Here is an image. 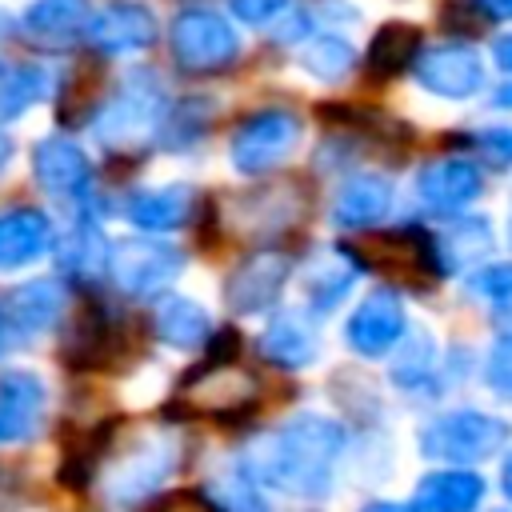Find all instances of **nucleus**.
Listing matches in <instances>:
<instances>
[{"label": "nucleus", "mask_w": 512, "mask_h": 512, "mask_svg": "<svg viewBox=\"0 0 512 512\" xmlns=\"http://www.w3.org/2000/svg\"><path fill=\"white\" fill-rule=\"evenodd\" d=\"M340 452H344V428L320 412H300L280 432H272L264 444L252 448L248 468L252 476H260L280 492L320 500L332 488Z\"/></svg>", "instance_id": "obj_1"}, {"label": "nucleus", "mask_w": 512, "mask_h": 512, "mask_svg": "<svg viewBox=\"0 0 512 512\" xmlns=\"http://www.w3.org/2000/svg\"><path fill=\"white\" fill-rule=\"evenodd\" d=\"M356 268H372L380 276H392L408 288H428L444 276L440 248L428 232L420 228H400V232H368L360 240H348L340 248Z\"/></svg>", "instance_id": "obj_2"}, {"label": "nucleus", "mask_w": 512, "mask_h": 512, "mask_svg": "<svg viewBox=\"0 0 512 512\" xmlns=\"http://www.w3.org/2000/svg\"><path fill=\"white\" fill-rule=\"evenodd\" d=\"M136 328L124 316H112L100 304H84L76 324L64 336V364L72 372H112L116 364L136 356Z\"/></svg>", "instance_id": "obj_3"}, {"label": "nucleus", "mask_w": 512, "mask_h": 512, "mask_svg": "<svg viewBox=\"0 0 512 512\" xmlns=\"http://www.w3.org/2000/svg\"><path fill=\"white\" fill-rule=\"evenodd\" d=\"M504 440H508L504 420L476 412V408H456V412H444L424 424L420 452L428 460H444V464H476V460L496 456V448Z\"/></svg>", "instance_id": "obj_4"}, {"label": "nucleus", "mask_w": 512, "mask_h": 512, "mask_svg": "<svg viewBox=\"0 0 512 512\" xmlns=\"http://www.w3.org/2000/svg\"><path fill=\"white\" fill-rule=\"evenodd\" d=\"M172 60L184 72H224L240 56V36L236 28L208 8H188L172 20Z\"/></svg>", "instance_id": "obj_5"}, {"label": "nucleus", "mask_w": 512, "mask_h": 512, "mask_svg": "<svg viewBox=\"0 0 512 512\" xmlns=\"http://www.w3.org/2000/svg\"><path fill=\"white\" fill-rule=\"evenodd\" d=\"M300 116L284 108H260L232 132V164L244 176H264L292 156L300 144Z\"/></svg>", "instance_id": "obj_6"}, {"label": "nucleus", "mask_w": 512, "mask_h": 512, "mask_svg": "<svg viewBox=\"0 0 512 512\" xmlns=\"http://www.w3.org/2000/svg\"><path fill=\"white\" fill-rule=\"evenodd\" d=\"M184 264V252L176 244L160 240H116L108 244V276L124 296H152L160 292Z\"/></svg>", "instance_id": "obj_7"}, {"label": "nucleus", "mask_w": 512, "mask_h": 512, "mask_svg": "<svg viewBox=\"0 0 512 512\" xmlns=\"http://www.w3.org/2000/svg\"><path fill=\"white\" fill-rule=\"evenodd\" d=\"M164 116V92L152 76H128V84L104 104V112L96 116V136L108 144V148H124V144H136L156 120Z\"/></svg>", "instance_id": "obj_8"}, {"label": "nucleus", "mask_w": 512, "mask_h": 512, "mask_svg": "<svg viewBox=\"0 0 512 512\" xmlns=\"http://www.w3.org/2000/svg\"><path fill=\"white\" fill-rule=\"evenodd\" d=\"M288 256L284 252H272V248H260V252H248L232 276L224 280V300L232 312L240 316H252V312H264L280 300L284 284H288Z\"/></svg>", "instance_id": "obj_9"}, {"label": "nucleus", "mask_w": 512, "mask_h": 512, "mask_svg": "<svg viewBox=\"0 0 512 512\" xmlns=\"http://www.w3.org/2000/svg\"><path fill=\"white\" fill-rule=\"evenodd\" d=\"M344 340L360 356H384L404 340V300L392 288L368 292L344 324Z\"/></svg>", "instance_id": "obj_10"}, {"label": "nucleus", "mask_w": 512, "mask_h": 512, "mask_svg": "<svg viewBox=\"0 0 512 512\" xmlns=\"http://www.w3.org/2000/svg\"><path fill=\"white\" fill-rule=\"evenodd\" d=\"M416 80L436 96L468 100L484 88V64H480L476 48H468V44H440V48L420 52Z\"/></svg>", "instance_id": "obj_11"}, {"label": "nucleus", "mask_w": 512, "mask_h": 512, "mask_svg": "<svg viewBox=\"0 0 512 512\" xmlns=\"http://www.w3.org/2000/svg\"><path fill=\"white\" fill-rule=\"evenodd\" d=\"M172 468H176V440L172 436H148V440H140L136 448H128L108 468V492H112V500H140Z\"/></svg>", "instance_id": "obj_12"}, {"label": "nucleus", "mask_w": 512, "mask_h": 512, "mask_svg": "<svg viewBox=\"0 0 512 512\" xmlns=\"http://www.w3.org/2000/svg\"><path fill=\"white\" fill-rule=\"evenodd\" d=\"M44 400H48V388L36 372L28 368L4 372L0 376V440L4 444L32 440L44 420Z\"/></svg>", "instance_id": "obj_13"}, {"label": "nucleus", "mask_w": 512, "mask_h": 512, "mask_svg": "<svg viewBox=\"0 0 512 512\" xmlns=\"http://www.w3.org/2000/svg\"><path fill=\"white\" fill-rule=\"evenodd\" d=\"M304 212V192L292 180H276L264 184L256 192H244L236 200V228H244L248 236H276L288 224H296Z\"/></svg>", "instance_id": "obj_14"}, {"label": "nucleus", "mask_w": 512, "mask_h": 512, "mask_svg": "<svg viewBox=\"0 0 512 512\" xmlns=\"http://www.w3.org/2000/svg\"><path fill=\"white\" fill-rule=\"evenodd\" d=\"M32 176L52 196H80L92 184V164L80 152V144L64 136H44L32 148Z\"/></svg>", "instance_id": "obj_15"}, {"label": "nucleus", "mask_w": 512, "mask_h": 512, "mask_svg": "<svg viewBox=\"0 0 512 512\" xmlns=\"http://www.w3.org/2000/svg\"><path fill=\"white\" fill-rule=\"evenodd\" d=\"M196 212V188L192 184H164V188H140L124 196V216L144 232H168L188 224Z\"/></svg>", "instance_id": "obj_16"}, {"label": "nucleus", "mask_w": 512, "mask_h": 512, "mask_svg": "<svg viewBox=\"0 0 512 512\" xmlns=\"http://www.w3.org/2000/svg\"><path fill=\"white\" fill-rule=\"evenodd\" d=\"M64 304H68V292L60 280H28L20 284L16 292L4 296L0 304V316L8 320L12 332H44L52 328L60 316H64Z\"/></svg>", "instance_id": "obj_17"}, {"label": "nucleus", "mask_w": 512, "mask_h": 512, "mask_svg": "<svg viewBox=\"0 0 512 512\" xmlns=\"http://www.w3.org/2000/svg\"><path fill=\"white\" fill-rule=\"evenodd\" d=\"M88 36L100 52H136V48H148L156 40V16L144 4L116 0L100 16H92Z\"/></svg>", "instance_id": "obj_18"}, {"label": "nucleus", "mask_w": 512, "mask_h": 512, "mask_svg": "<svg viewBox=\"0 0 512 512\" xmlns=\"http://www.w3.org/2000/svg\"><path fill=\"white\" fill-rule=\"evenodd\" d=\"M52 220L40 208L0 212V268H24L52 252Z\"/></svg>", "instance_id": "obj_19"}, {"label": "nucleus", "mask_w": 512, "mask_h": 512, "mask_svg": "<svg viewBox=\"0 0 512 512\" xmlns=\"http://www.w3.org/2000/svg\"><path fill=\"white\" fill-rule=\"evenodd\" d=\"M480 188H484V180H480L476 164H468V160H460V156L432 160V164L420 172V180H416L420 200L432 204V208H444V212L472 204V200L480 196Z\"/></svg>", "instance_id": "obj_20"}, {"label": "nucleus", "mask_w": 512, "mask_h": 512, "mask_svg": "<svg viewBox=\"0 0 512 512\" xmlns=\"http://www.w3.org/2000/svg\"><path fill=\"white\" fill-rule=\"evenodd\" d=\"M392 208V184L384 176L372 172H356L336 188L332 200V220L340 228H372L376 220H384Z\"/></svg>", "instance_id": "obj_21"}, {"label": "nucleus", "mask_w": 512, "mask_h": 512, "mask_svg": "<svg viewBox=\"0 0 512 512\" xmlns=\"http://www.w3.org/2000/svg\"><path fill=\"white\" fill-rule=\"evenodd\" d=\"M420 56V28L408 20H388L372 32L368 40V56H364V76L372 84H384L392 76H400L412 60Z\"/></svg>", "instance_id": "obj_22"}, {"label": "nucleus", "mask_w": 512, "mask_h": 512, "mask_svg": "<svg viewBox=\"0 0 512 512\" xmlns=\"http://www.w3.org/2000/svg\"><path fill=\"white\" fill-rule=\"evenodd\" d=\"M480 500H484V480L472 468H448L416 484L412 512H476Z\"/></svg>", "instance_id": "obj_23"}, {"label": "nucleus", "mask_w": 512, "mask_h": 512, "mask_svg": "<svg viewBox=\"0 0 512 512\" xmlns=\"http://www.w3.org/2000/svg\"><path fill=\"white\" fill-rule=\"evenodd\" d=\"M92 0H36L24 12V32L40 44H72L92 28Z\"/></svg>", "instance_id": "obj_24"}, {"label": "nucleus", "mask_w": 512, "mask_h": 512, "mask_svg": "<svg viewBox=\"0 0 512 512\" xmlns=\"http://www.w3.org/2000/svg\"><path fill=\"white\" fill-rule=\"evenodd\" d=\"M152 328L172 348H200V344H208L212 320H208V312L196 300H188V296H164L152 308Z\"/></svg>", "instance_id": "obj_25"}, {"label": "nucleus", "mask_w": 512, "mask_h": 512, "mask_svg": "<svg viewBox=\"0 0 512 512\" xmlns=\"http://www.w3.org/2000/svg\"><path fill=\"white\" fill-rule=\"evenodd\" d=\"M104 80H108V72L96 56H84L76 68H68L60 80V92H56V120L80 124L84 116H92V108L104 96Z\"/></svg>", "instance_id": "obj_26"}, {"label": "nucleus", "mask_w": 512, "mask_h": 512, "mask_svg": "<svg viewBox=\"0 0 512 512\" xmlns=\"http://www.w3.org/2000/svg\"><path fill=\"white\" fill-rule=\"evenodd\" d=\"M260 352L272 364H280V368H300V364L316 360L320 340H316V332L300 316H276L272 328L260 336Z\"/></svg>", "instance_id": "obj_27"}, {"label": "nucleus", "mask_w": 512, "mask_h": 512, "mask_svg": "<svg viewBox=\"0 0 512 512\" xmlns=\"http://www.w3.org/2000/svg\"><path fill=\"white\" fill-rule=\"evenodd\" d=\"M112 444V420L96 424V428H76L72 440H64V456H60V480L68 488H84L88 476L96 472V464L104 460Z\"/></svg>", "instance_id": "obj_28"}, {"label": "nucleus", "mask_w": 512, "mask_h": 512, "mask_svg": "<svg viewBox=\"0 0 512 512\" xmlns=\"http://www.w3.org/2000/svg\"><path fill=\"white\" fill-rule=\"evenodd\" d=\"M356 280V264H348L344 252H324L304 268V296L316 312H328Z\"/></svg>", "instance_id": "obj_29"}, {"label": "nucleus", "mask_w": 512, "mask_h": 512, "mask_svg": "<svg viewBox=\"0 0 512 512\" xmlns=\"http://www.w3.org/2000/svg\"><path fill=\"white\" fill-rule=\"evenodd\" d=\"M436 248H440V264H444V272L448 268H468V264H476L480 256H488L492 252V228H488V220H480V216H464L460 224H452L440 240H436Z\"/></svg>", "instance_id": "obj_30"}, {"label": "nucleus", "mask_w": 512, "mask_h": 512, "mask_svg": "<svg viewBox=\"0 0 512 512\" xmlns=\"http://www.w3.org/2000/svg\"><path fill=\"white\" fill-rule=\"evenodd\" d=\"M60 264L64 272H76V276H100L108 268V240L96 232V224L72 228V236L60 248Z\"/></svg>", "instance_id": "obj_31"}, {"label": "nucleus", "mask_w": 512, "mask_h": 512, "mask_svg": "<svg viewBox=\"0 0 512 512\" xmlns=\"http://www.w3.org/2000/svg\"><path fill=\"white\" fill-rule=\"evenodd\" d=\"M352 60H356V52L340 36H316V40L300 44V68L312 72L316 80H340L352 68Z\"/></svg>", "instance_id": "obj_32"}, {"label": "nucleus", "mask_w": 512, "mask_h": 512, "mask_svg": "<svg viewBox=\"0 0 512 512\" xmlns=\"http://www.w3.org/2000/svg\"><path fill=\"white\" fill-rule=\"evenodd\" d=\"M432 364H436V348H432V336L424 332H412L408 340H400V352L392 360V380L400 388H416L432 376Z\"/></svg>", "instance_id": "obj_33"}, {"label": "nucleus", "mask_w": 512, "mask_h": 512, "mask_svg": "<svg viewBox=\"0 0 512 512\" xmlns=\"http://www.w3.org/2000/svg\"><path fill=\"white\" fill-rule=\"evenodd\" d=\"M44 92H48V80H44L40 68H32V64L16 68L12 76L0 80V120L20 116V112H24L28 104H36Z\"/></svg>", "instance_id": "obj_34"}, {"label": "nucleus", "mask_w": 512, "mask_h": 512, "mask_svg": "<svg viewBox=\"0 0 512 512\" xmlns=\"http://www.w3.org/2000/svg\"><path fill=\"white\" fill-rule=\"evenodd\" d=\"M212 112H208V100H180L172 112H168V148H188L204 128H208Z\"/></svg>", "instance_id": "obj_35"}, {"label": "nucleus", "mask_w": 512, "mask_h": 512, "mask_svg": "<svg viewBox=\"0 0 512 512\" xmlns=\"http://www.w3.org/2000/svg\"><path fill=\"white\" fill-rule=\"evenodd\" d=\"M440 28L452 36H480L492 28V12L480 0H448L440 4Z\"/></svg>", "instance_id": "obj_36"}, {"label": "nucleus", "mask_w": 512, "mask_h": 512, "mask_svg": "<svg viewBox=\"0 0 512 512\" xmlns=\"http://www.w3.org/2000/svg\"><path fill=\"white\" fill-rule=\"evenodd\" d=\"M472 148H476L492 168H508V164H512V124L480 128V132L472 136Z\"/></svg>", "instance_id": "obj_37"}, {"label": "nucleus", "mask_w": 512, "mask_h": 512, "mask_svg": "<svg viewBox=\"0 0 512 512\" xmlns=\"http://www.w3.org/2000/svg\"><path fill=\"white\" fill-rule=\"evenodd\" d=\"M472 292L488 296L492 304H512V264H488L480 272H472Z\"/></svg>", "instance_id": "obj_38"}, {"label": "nucleus", "mask_w": 512, "mask_h": 512, "mask_svg": "<svg viewBox=\"0 0 512 512\" xmlns=\"http://www.w3.org/2000/svg\"><path fill=\"white\" fill-rule=\"evenodd\" d=\"M148 512H224V504H216L212 496L204 492H168V496H156L148 504Z\"/></svg>", "instance_id": "obj_39"}, {"label": "nucleus", "mask_w": 512, "mask_h": 512, "mask_svg": "<svg viewBox=\"0 0 512 512\" xmlns=\"http://www.w3.org/2000/svg\"><path fill=\"white\" fill-rule=\"evenodd\" d=\"M488 388L504 400H512V344H500L488 360Z\"/></svg>", "instance_id": "obj_40"}, {"label": "nucleus", "mask_w": 512, "mask_h": 512, "mask_svg": "<svg viewBox=\"0 0 512 512\" xmlns=\"http://www.w3.org/2000/svg\"><path fill=\"white\" fill-rule=\"evenodd\" d=\"M228 8L248 24H264V20H276L288 8V0H228Z\"/></svg>", "instance_id": "obj_41"}, {"label": "nucleus", "mask_w": 512, "mask_h": 512, "mask_svg": "<svg viewBox=\"0 0 512 512\" xmlns=\"http://www.w3.org/2000/svg\"><path fill=\"white\" fill-rule=\"evenodd\" d=\"M496 64H500L504 72H512V36H500V40H496Z\"/></svg>", "instance_id": "obj_42"}, {"label": "nucleus", "mask_w": 512, "mask_h": 512, "mask_svg": "<svg viewBox=\"0 0 512 512\" xmlns=\"http://www.w3.org/2000/svg\"><path fill=\"white\" fill-rule=\"evenodd\" d=\"M488 12H492V20H512V0H480Z\"/></svg>", "instance_id": "obj_43"}, {"label": "nucleus", "mask_w": 512, "mask_h": 512, "mask_svg": "<svg viewBox=\"0 0 512 512\" xmlns=\"http://www.w3.org/2000/svg\"><path fill=\"white\" fill-rule=\"evenodd\" d=\"M500 488H504V496L512 500V452H508V460H504V468H500Z\"/></svg>", "instance_id": "obj_44"}, {"label": "nucleus", "mask_w": 512, "mask_h": 512, "mask_svg": "<svg viewBox=\"0 0 512 512\" xmlns=\"http://www.w3.org/2000/svg\"><path fill=\"white\" fill-rule=\"evenodd\" d=\"M8 160H12V140H8L4 132H0V172L8 168Z\"/></svg>", "instance_id": "obj_45"}, {"label": "nucleus", "mask_w": 512, "mask_h": 512, "mask_svg": "<svg viewBox=\"0 0 512 512\" xmlns=\"http://www.w3.org/2000/svg\"><path fill=\"white\" fill-rule=\"evenodd\" d=\"M364 512H412L408 504H368Z\"/></svg>", "instance_id": "obj_46"}, {"label": "nucleus", "mask_w": 512, "mask_h": 512, "mask_svg": "<svg viewBox=\"0 0 512 512\" xmlns=\"http://www.w3.org/2000/svg\"><path fill=\"white\" fill-rule=\"evenodd\" d=\"M496 104H504V108H512V80H508V84H504V88L496 92Z\"/></svg>", "instance_id": "obj_47"}, {"label": "nucleus", "mask_w": 512, "mask_h": 512, "mask_svg": "<svg viewBox=\"0 0 512 512\" xmlns=\"http://www.w3.org/2000/svg\"><path fill=\"white\" fill-rule=\"evenodd\" d=\"M8 340H12V328H8V320H4V316H0V352H4V348H8Z\"/></svg>", "instance_id": "obj_48"}, {"label": "nucleus", "mask_w": 512, "mask_h": 512, "mask_svg": "<svg viewBox=\"0 0 512 512\" xmlns=\"http://www.w3.org/2000/svg\"><path fill=\"white\" fill-rule=\"evenodd\" d=\"M508 344H512V328H508Z\"/></svg>", "instance_id": "obj_49"}]
</instances>
